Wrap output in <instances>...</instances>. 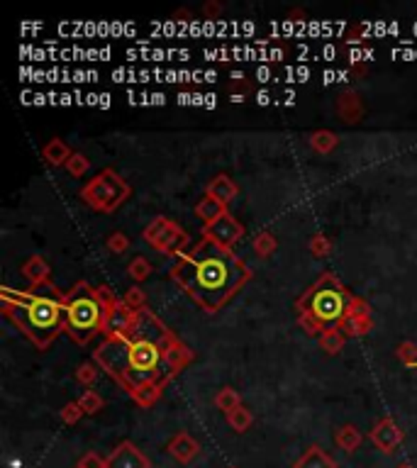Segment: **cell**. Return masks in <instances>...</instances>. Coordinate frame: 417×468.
Returning a JSON list of instances; mask_svg holds the SVG:
<instances>
[{
	"label": "cell",
	"mask_w": 417,
	"mask_h": 468,
	"mask_svg": "<svg viewBox=\"0 0 417 468\" xmlns=\"http://www.w3.org/2000/svg\"><path fill=\"white\" fill-rule=\"evenodd\" d=\"M237 271V263L227 256H207L202 258L200 263H195V283L200 293H210V295H219L222 298L229 288L237 285V278H234Z\"/></svg>",
	"instance_id": "obj_1"
},
{
	"label": "cell",
	"mask_w": 417,
	"mask_h": 468,
	"mask_svg": "<svg viewBox=\"0 0 417 468\" xmlns=\"http://www.w3.org/2000/svg\"><path fill=\"white\" fill-rule=\"evenodd\" d=\"M18 312H22V317H25V327L30 329V334H52V329L59 324V305L47 298H32L30 305L18 307Z\"/></svg>",
	"instance_id": "obj_2"
},
{
	"label": "cell",
	"mask_w": 417,
	"mask_h": 468,
	"mask_svg": "<svg viewBox=\"0 0 417 468\" xmlns=\"http://www.w3.org/2000/svg\"><path fill=\"white\" fill-rule=\"evenodd\" d=\"M66 312H69L71 329H74L76 334H79V329L81 332H91V329H96L98 322H101V305H98L91 295H86V298H76Z\"/></svg>",
	"instance_id": "obj_3"
},
{
	"label": "cell",
	"mask_w": 417,
	"mask_h": 468,
	"mask_svg": "<svg viewBox=\"0 0 417 468\" xmlns=\"http://www.w3.org/2000/svg\"><path fill=\"white\" fill-rule=\"evenodd\" d=\"M312 312H315V317L320 319H327V322H332V319H339L344 312V298L339 290L334 288H325L320 290V293L315 295V300H312Z\"/></svg>",
	"instance_id": "obj_4"
},
{
	"label": "cell",
	"mask_w": 417,
	"mask_h": 468,
	"mask_svg": "<svg viewBox=\"0 0 417 468\" xmlns=\"http://www.w3.org/2000/svg\"><path fill=\"white\" fill-rule=\"evenodd\" d=\"M127 359H130V366L135 368V371H154L159 363V351L156 346L152 344V341L147 339H139L137 344L130 346L127 351Z\"/></svg>",
	"instance_id": "obj_5"
},
{
	"label": "cell",
	"mask_w": 417,
	"mask_h": 468,
	"mask_svg": "<svg viewBox=\"0 0 417 468\" xmlns=\"http://www.w3.org/2000/svg\"><path fill=\"white\" fill-rule=\"evenodd\" d=\"M105 468H147V459L132 444H122L108 459Z\"/></svg>",
	"instance_id": "obj_6"
},
{
	"label": "cell",
	"mask_w": 417,
	"mask_h": 468,
	"mask_svg": "<svg viewBox=\"0 0 417 468\" xmlns=\"http://www.w3.org/2000/svg\"><path fill=\"white\" fill-rule=\"evenodd\" d=\"M373 442L381 447V451H393L395 444L400 442V432L395 429L391 420H383L381 425L376 427V432H373Z\"/></svg>",
	"instance_id": "obj_7"
},
{
	"label": "cell",
	"mask_w": 417,
	"mask_h": 468,
	"mask_svg": "<svg viewBox=\"0 0 417 468\" xmlns=\"http://www.w3.org/2000/svg\"><path fill=\"white\" fill-rule=\"evenodd\" d=\"M298 468H334V461L322 454L317 447H312L303 459L298 461Z\"/></svg>",
	"instance_id": "obj_8"
},
{
	"label": "cell",
	"mask_w": 417,
	"mask_h": 468,
	"mask_svg": "<svg viewBox=\"0 0 417 468\" xmlns=\"http://www.w3.org/2000/svg\"><path fill=\"white\" fill-rule=\"evenodd\" d=\"M237 234H239V227L229 217H219L217 222L212 224V236H215L217 241H232V239H237Z\"/></svg>",
	"instance_id": "obj_9"
},
{
	"label": "cell",
	"mask_w": 417,
	"mask_h": 468,
	"mask_svg": "<svg viewBox=\"0 0 417 468\" xmlns=\"http://www.w3.org/2000/svg\"><path fill=\"white\" fill-rule=\"evenodd\" d=\"M171 454L176 456V459H181V461H188V459H193V456L198 454V444L190 442L185 434H181L178 439H173V442H171Z\"/></svg>",
	"instance_id": "obj_10"
},
{
	"label": "cell",
	"mask_w": 417,
	"mask_h": 468,
	"mask_svg": "<svg viewBox=\"0 0 417 468\" xmlns=\"http://www.w3.org/2000/svg\"><path fill=\"white\" fill-rule=\"evenodd\" d=\"M339 444H342L347 451H354L359 447V432H356L354 427H344L342 434H339Z\"/></svg>",
	"instance_id": "obj_11"
},
{
	"label": "cell",
	"mask_w": 417,
	"mask_h": 468,
	"mask_svg": "<svg viewBox=\"0 0 417 468\" xmlns=\"http://www.w3.org/2000/svg\"><path fill=\"white\" fill-rule=\"evenodd\" d=\"M229 422H232V427H234V429L244 432L246 425H249V415H246V412H241V410H234L232 415H229Z\"/></svg>",
	"instance_id": "obj_12"
},
{
	"label": "cell",
	"mask_w": 417,
	"mask_h": 468,
	"mask_svg": "<svg viewBox=\"0 0 417 468\" xmlns=\"http://www.w3.org/2000/svg\"><path fill=\"white\" fill-rule=\"evenodd\" d=\"M200 215H205V217H210V219H212V217H217V215H219L217 202L212 200V198H207V200L200 205Z\"/></svg>",
	"instance_id": "obj_13"
},
{
	"label": "cell",
	"mask_w": 417,
	"mask_h": 468,
	"mask_svg": "<svg viewBox=\"0 0 417 468\" xmlns=\"http://www.w3.org/2000/svg\"><path fill=\"white\" fill-rule=\"evenodd\" d=\"M217 188H219V193H222V198H219V200H229V198H232V186H229L227 178H219V183L212 186V190H217Z\"/></svg>",
	"instance_id": "obj_14"
},
{
	"label": "cell",
	"mask_w": 417,
	"mask_h": 468,
	"mask_svg": "<svg viewBox=\"0 0 417 468\" xmlns=\"http://www.w3.org/2000/svg\"><path fill=\"white\" fill-rule=\"evenodd\" d=\"M81 468H103V461L96 459L93 454H88L86 459H84V464H81Z\"/></svg>",
	"instance_id": "obj_15"
},
{
	"label": "cell",
	"mask_w": 417,
	"mask_h": 468,
	"mask_svg": "<svg viewBox=\"0 0 417 468\" xmlns=\"http://www.w3.org/2000/svg\"><path fill=\"white\" fill-rule=\"evenodd\" d=\"M256 76H259V81H268V76H271V71H268L266 66H261V69L256 71Z\"/></svg>",
	"instance_id": "obj_16"
},
{
	"label": "cell",
	"mask_w": 417,
	"mask_h": 468,
	"mask_svg": "<svg viewBox=\"0 0 417 468\" xmlns=\"http://www.w3.org/2000/svg\"><path fill=\"white\" fill-rule=\"evenodd\" d=\"M259 103H261V105H266V103H268V93L266 91L259 93Z\"/></svg>",
	"instance_id": "obj_17"
},
{
	"label": "cell",
	"mask_w": 417,
	"mask_h": 468,
	"mask_svg": "<svg viewBox=\"0 0 417 468\" xmlns=\"http://www.w3.org/2000/svg\"><path fill=\"white\" fill-rule=\"evenodd\" d=\"M400 468H410V466H400Z\"/></svg>",
	"instance_id": "obj_18"
}]
</instances>
